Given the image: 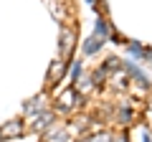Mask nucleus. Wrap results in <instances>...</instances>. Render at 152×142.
<instances>
[{
  "mask_svg": "<svg viewBox=\"0 0 152 142\" xmlns=\"http://www.w3.org/2000/svg\"><path fill=\"white\" fill-rule=\"evenodd\" d=\"M81 142H86V140H81Z\"/></svg>",
  "mask_w": 152,
  "mask_h": 142,
  "instance_id": "17",
  "label": "nucleus"
},
{
  "mask_svg": "<svg viewBox=\"0 0 152 142\" xmlns=\"http://www.w3.org/2000/svg\"><path fill=\"white\" fill-rule=\"evenodd\" d=\"M46 107H43V97H36L33 102H28V107H26V114L28 117H36V114H41Z\"/></svg>",
  "mask_w": 152,
  "mask_h": 142,
  "instance_id": "5",
  "label": "nucleus"
},
{
  "mask_svg": "<svg viewBox=\"0 0 152 142\" xmlns=\"http://www.w3.org/2000/svg\"><path fill=\"white\" fill-rule=\"evenodd\" d=\"M127 51H129L134 59H145V48H142L140 43H129V46H127Z\"/></svg>",
  "mask_w": 152,
  "mask_h": 142,
  "instance_id": "8",
  "label": "nucleus"
},
{
  "mask_svg": "<svg viewBox=\"0 0 152 142\" xmlns=\"http://www.w3.org/2000/svg\"><path fill=\"white\" fill-rule=\"evenodd\" d=\"M76 102H79V94H76L74 89H66V91L58 97L56 107H58L61 112H69V109H74V107H76Z\"/></svg>",
  "mask_w": 152,
  "mask_h": 142,
  "instance_id": "1",
  "label": "nucleus"
},
{
  "mask_svg": "<svg viewBox=\"0 0 152 142\" xmlns=\"http://www.w3.org/2000/svg\"><path fill=\"white\" fill-rule=\"evenodd\" d=\"M127 71H129V76H134V79H137V84H140V86H147V79H145V74H142V71L137 69L134 64H127Z\"/></svg>",
  "mask_w": 152,
  "mask_h": 142,
  "instance_id": "7",
  "label": "nucleus"
},
{
  "mask_svg": "<svg viewBox=\"0 0 152 142\" xmlns=\"http://www.w3.org/2000/svg\"><path fill=\"white\" fill-rule=\"evenodd\" d=\"M48 122H53V114H48V112H43V117H41V119H38V130H46V127H48Z\"/></svg>",
  "mask_w": 152,
  "mask_h": 142,
  "instance_id": "10",
  "label": "nucleus"
},
{
  "mask_svg": "<svg viewBox=\"0 0 152 142\" xmlns=\"http://www.w3.org/2000/svg\"><path fill=\"white\" fill-rule=\"evenodd\" d=\"M142 142H152L150 140V132H142Z\"/></svg>",
  "mask_w": 152,
  "mask_h": 142,
  "instance_id": "14",
  "label": "nucleus"
},
{
  "mask_svg": "<svg viewBox=\"0 0 152 142\" xmlns=\"http://www.w3.org/2000/svg\"><path fill=\"white\" fill-rule=\"evenodd\" d=\"M71 46H74V31H69V28H61V46H58L61 59H66V56L71 53Z\"/></svg>",
  "mask_w": 152,
  "mask_h": 142,
  "instance_id": "2",
  "label": "nucleus"
},
{
  "mask_svg": "<svg viewBox=\"0 0 152 142\" xmlns=\"http://www.w3.org/2000/svg\"><path fill=\"white\" fill-rule=\"evenodd\" d=\"M64 71H66L64 61H53V69L48 71V86H56V84H58V79L64 76Z\"/></svg>",
  "mask_w": 152,
  "mask_h": 142,
  "instance_id": "3",
  "label": "nucleus"
},
{
  "mask_svg": "<svg viewBox=\"0 0 152 142\" xmlns=\"http://www.w3.org/2000/svg\"><path fill=\"white\" fill-rule=\"evenodd\" d=\"M86 142H112V135H107V132H99V135H94L91 140H86Z\"/></svg>",
  "mask_w": 152,
  "mask_h": 142,
  "instance_id": "11",
  "label": "nucleus"
},
{
  "mask_svg": "<svg viewBox=\"0 0 152 142\" xmlns=\"http://www.w3.org/2000/svg\"><path fill=\"white\" fill-rule=\"evenodd\" d=\"M119 142H127V140H124V137H122V140H119Z\"/></svg>",
  "mask_w": 152,
  "mask_h": 142,
  "instance_id": "15",
  "label": "nucleus"
},
{
  "mask_svg": "<svg viewBox=\"0 0 152 142\" xmlns=\"http://www.w3.org/2000/svg\"><path fill=\"white\" fill-rule=\"evenodd\" d=\"M99 48H102V38H99V36H91V38L84 43V53H96Z\"/></svg>",
  "mask_w": 152,
  "mask_h": 142,
  "instance_id": "6",
  "label": "nucleus"
},
{
  "mask_svg": "<svg viewBox=\"0 0 152 142\" xmlns=\"http://www.w3.org/2000/svg\"><path fill=\"white\" fill-rule=\"evenodd\" d=\"M20 135H23L20 122H8V124L0 127V137H20Z\"/></svg>",
  "mask_w": 152,
  "mask_h": 142,
  "instance_id": "4",
  "label": "nucleus"
},
{
  "mask_svg": "<svg viewBox=\"0 0 152 142\" xmlns=\"http://www.w3.org/2000/svg\"><path fill=\"white\" fill-rule=\"evenodd\" d=\"M119 119H122V122H129V119H132V112H129V109H122V112H119Z\"/></svg>",
  "mask_w": 152,
  "mask_h": 142,
  "instance_id": "13",
  "label": "nucleus"
},
{
  "mask_svg": "<svg viewBox=\"0 0 152 142\" xmlns=\"http://www.w3.org/2000/svg\"><path fill=\"white\" fill-rule=\"evenodd\" d=\"M89 3H96V0H89Z\"/></svg>",
  "mask_w": 152,
  "mask_h": 142,
  "instance_id": "16",
  "label": "nucleus"
},
{
  "mask_svg": "<svg viewBox=\"0 0 152 142\" xmlns=\"http://www.w3.org/2000/svg\"><path fill=\"white\" fill-rule=\"evenodd\" d=\"M79 76H81V64H79V61H74V66H71V81H76Z\"/></svg>",
  "mask_w": 152,
  "mask_h": 142,
  "instance_id": "12",
  "label": "nucleus"
},
{
  "mask_svg": "<svg viewBox=\"0 0 152 142\" xmlns=\"http://www.w3.org/2000/svg\"><path fill=\"white\" fill-rule=\"evenodd\" d=\"M48 142H69V132H53L48 135Z\"/></svg>",
  "mask_w": 152,
  "mask_h": 142,
  "instance_id": "9",
  "label": "nucleus"
}]
</instances>
